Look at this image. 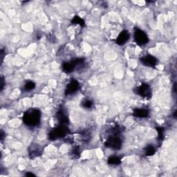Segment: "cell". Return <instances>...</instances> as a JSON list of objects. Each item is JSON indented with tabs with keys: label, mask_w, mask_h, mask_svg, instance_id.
Masks as SVG:
<instances>
[{
	"label": "cell",
	"mask_w": 177,
	"mask_h": 177,
	"mask_svg": "<svg viewBox=\"0 0 177 177\" xmlns=\"http://www.w3.org/2000/svg\"><path fill=\"white\" fill-rule=\"evenodd\" d=\"M1 140L2 141H3V140H4V138L6 137V135H5V133H4V132L3 130H1Z\"/></svg>",
	"instance_id": "obj_24"
},
{
	"label": "cell",
	"mask_w": 177,
	"mask_h": 177,
	"mask_svg": "<svg viewBox=\"0 0 177 177\" xmlns=\"http://www.w3.org/2000/svg\"><path fill=\"white\" fill-rule=\"evenodd\" d=\"M108 132L110 134V135H120L123 132V127L119 124H116L109 128Z\"/></svg>",
	"instance_id": "obj_14"
},
{
	"label": "cell",
	"mask_w": 177,
	"mask_h": 177,
	"mask_svg": "<svg viewBox=\"0 0 177 177\" xmlns=\"http://www.w3.org/2000/svg\"><path fill=\"white\" fill-rule=\"evenodd\" d=\"M75 68H76V67H75V64L73 60L70 62H65L62 64V70L67 74L73 72Z\"/></svg>",
	"instance_id": "obj_12"
},
{
	"label": "cell",
	"mask_w": 177,
	"mask_h": 177,
	"mask_svg": "<svg viewBox=\"0 0 177 177\" xmlns=\"http://www.w3.org/2000/svg\"><path fill=\"white\" fill-rule=\"evenodd\" d=\"M134 40L139 46L146 45L149 41L148 35L146 33L139 28H136L134 30Z\"/></svg>",
	"instance_id": "obj_5"
},
{
	"label": "cell",
	"mask_w": 177,
	"mask_h": 177,
	"mask_svg": "<svg viewBox=\"0 0 177 177\" xmlns=\"http://www.w3.org/2000/svg\"><path fill=\"white\" fill-rule=\"evenodd\" d=\"M94 102L88 98H84L83 99L81 102V106L85 108V109H91L94 107Z\"/></svg>",
	"instance_id": "obj_20"
},
{
	"label": "cell",
	"mask_w": 177,
	"mask_h": 177,
	"mask_svg": "<svg viewBox=\"0 0 177 177\" xmlns=\"http://www.w3.org/2000/svg\"><path fill=\"white\" fill-rule=\"evenodd\" d=\"M80 85L79 82L75 79H71L69 83L66 86L64 90V94L67 96H71V95L75 94L78 92V90L80 89Z\"/></svg>",
	"instance_id": "obj_6"
},
{
	"label": "cell",
	"mask_w": 177,
	"mask_h": 177,
	"mask_svg": "<svg viewBox=\"0 0 177 177\" xmlns=\"http://www.w3.org/2000/svg\"><path fill=\"white\" fill-rule=\"evenodd\" d=\"M28 152V156L31 159H35L36 157H38L42 154L43 149H42V147L38 144L33 143L29 146Z\"/></svg>",
	"instance_id": "obj_9"
},
{
	"label": "cell",
	"mask_w": 177,
	"mask_h": 177,
	"mask_svg": "<svg viewBox=\"0 0 177 177\" xmlns=\"http://www.w3.org/2000/svg\"><path fill=\"white\" fill-rule=\"evenodd\" d=\"M129 39H130L129 32L127 30H123L116 38V43L119 46H123L129 40Z\"/></svg>",
	"instance_id": "obj_10"
},
{
	"label": "cell",
	"mask_w": 177,
	"mask_h": 177,
	"mask_svg": "<svg viewBox=\"0 0 177 177\" xmlns=\"http://www.w3.org/2000/svg\"><path fill=\"white\" fill-rule=\"evenodd\" d=\"M41 111L36 108H30L24 113L22 117L23 123L29 127H36L41 123Z\"/></svg>",
	"instance_id": "obj_1"
},
{
	"label": "cell",
	"mask_w": 177,
	"mask_h": 177,
	"mask_svg": "<svg viewBox=\"0 0 177 177\" xmlns=\"http://www.w3.org/2000/svg\"><path fill=\"white\" fill-rule=\"evenodd\" d=\"M149 110L145 108H136L133 110L134 116L139 119H145L149 116Z\"/></svg>",
	"instance_id": "obj_11"
},
{
	"label": "cell",
	"mask_w": 177,
	"mask_h": 177,
	"mask_svg": "<svg viewBox=\"0 0 177 177\" xmlns=\"http://www.w3.org/2000/svg\"><path fill=\"white\" fill-rule=\"evenodd\" d=\"M122 162V159L121 157L118 156H110L107 160V163L109 165H119Z\"/></svg>",
	"instance_id": "obj_16"
},
{
	"label": "cell",
	"mask_w": 177,
	"mask_h": 177,
	"mask_svg": "<svg viewBox=\"0 0 177 177\" xmlns=\"http://www.w3.org/2000/svg\"><path fill=\"white\" fill-rule=\"evenodd\" d=\"M104 145L107 148L113 150H120L122 147L123 140L120 138V135H109Z\"/></svg>",
	"instance_id": "obj_3"
},
{
	"label": "cell",
	"mask_w": 177,
	"mask_h": 177,
	"mask_svg": "<svg viewBox=\"0 0 177 177\" xmlns=\"http://www.w3.org/2000/svg\"><path fill=\"white\" fill-rule=\"evenodd\" d=\"M156 129L157 132H158V139H157V140H158L159 142L161 143L164 140V138H165V129L163 127L159 126L156 127Z\"/></svg>",
	"instance_id": "obj_21"
},
{
	"label": "cell",
	"mask_w": 177,
	"mask_h": 177,
	"mask_svg": "<svg viewBox=\"0 0 177 177\" xmlns=\"http://www.w3.org/2000/svg\"><path fill=\"white\" fill-rule=\"evenodd\" d=\"M140 62L144 66L147 67H154L158 64L159 60L156 57L150 54H147L140 58Z\"/></svg>",
	"instance_id": "obj_8"
},
{
	"label": "cell",
	"mask_w": 177,
	"mask_h": 177,
	"mask_svg": "<svg viewBox=\"0 0 177 177\" xmlns=\"http://www.w3.org/2000/svg\"><path fill=\"white\" fill-rule=\"evenodd\" d=\"M134 92L143 98L149 100L152 96V90L151 86L147 83H143L140 86L134 88Z\"/></svg>",
	"instance_id": "obj_4"
},
{
	"label": "cell",
	"mask_w": 177,
	"mask_h": 177,
	"mask_svg": "<svg viewBox=\"0 0 177 177\" xmlns=\"http://www.w3.org/2000/svg\"><path fill=\"white\" fill-rule=\"evenodd\" d=\"M25 176H36L35 174H34L33 173H31L30 172H28L25 174Z\"/></svg>",
	"instance_id": "obj_25"
},
{
	"label": "cell",
	"mask_w": 177,
	"mask_h": 177,
	"mask_svg": "<svg viewBox=\"0 0 177 177\" xmlns=\"http://www.w3.org/2000/svg\"><path fill=\"white\" fill-rule=\"evenodd\" d=\"M70 133V130L67 125L59 124V125L55 128L52 129L48 133V139L50 140H58L59 139H64L68 134Z\"/></svg>",
	"instance_id": "obj_2"
},
{
	"label": "cell",
	"mask_w": 177,
	"mask_h": 177,
	"mask_svg": "<svg viewBox=\"0 0 177 177\" xmlns=\"http://www.w3.org/2000/svg\"><path fill=\"white\" fill-rule=\"evenodd\" d=\"M71 24H78L82 27H84L85 26L84 20L83 18H81L80 16H78V15L74 16V18L72 19V20H71Z\"/></svg>",
	"instance_id": "obj_19"
},
{
	"label": "cell",
	"mask_w": 177,
	"mask_h": 177,
	"mask_svg": "<svg viewBox=\"0 0 177 177\" xmlns=\"http://www.w3.org/2000/svg\"><path fill=\"white\" fill-rule=\"evenodd\" d=\"M49 37L48 38V40H49V42H51V43H54L53 41L55 42V41H56V38H55V36L54 35H52V34H49L48 35Z\"/></svg>",
	"instance_id": "obj_22"
},
{
	"label": "cell",
	"mask_w": 177,
	"mask_h": 177,
	"mask_svg": "<svg viewBox=\"0 0 177 177\" xmlns=\"http://www.w3.org/2000/svg\"><path fill=\"white\" fill-rule=\"evenodd\" d=\"M73 60L75 64V67H76L77 71L83 70L85 66H86V61H85V59L83 58H75L73 59Z\"/></svg>",
	"instance_id": "obj_13"
},
{
	"label": "cell",
	"mask_w": 177,
	"mask_h": 177,
	"mask_svg": "<svg viewBox=\"0 0 177 177\" xmlns=\"http://www.w3.org/2000/svg\"><path fill=\"white\" fill-rule=\"evenodd\" d=\"M1 91H2L3 89H4V85H5V83H6V82L4 80V77H2V81H1Z\"/></svg>",
	"instance_id": "obj_23"
},
{
	"label": "cell",
	"mask_w": 177,
	"mask_h": 177,
	"mask_svg": "<svg viewBox=\"0 0 177 177\" xmlns=\"http://www.w3.org/2000/svg\"><path fill=\"white\" fill-rule=\"evenodd\" d=\"M156 152V147L152 145H148L144 148V154L146 156H152Z\"/></svg>",
	"instance_id": "obj_17"
},
{
	"label": "cell",
	"mask_w": 177,
	"mask_h": 177,
	"mask_svg": "<svg viewBox=\"0 0 177 177\" xmlns=\"http://www.w3.org/2000/svg\"><path fill=\"white\" fill-rule=\"evenodd\" d=\"M36 87V84L35 82L32 80H27L24 83V86H23V91L26 92H29L32 90H33Z\"/></svg>",
	"instance_id": "obj_15"
},
{
	"label": "cell",
	"mask_w": 177,
	"mask_h": 177,
	"mask_svg": "<svg viewBox=\"0 0 177 177\" xmlns=\"http://www.w3.org/2000/svg\"><path fill=\"white\" fill-rule=\"evenodd\" d=\"M81 154V149L79 146H75L73 147L71 152V155L72 158L74 159H78L80 157Z\"/></svg>",
	"instance_id": "obj_18"
},
{
	"label": "cell",
	"mask_w": 177,
	"mask_h": 177,
	"mask_svg": "<svg viewBox=\"0 0 177 177\" xmlns=\"http://www.w3.org/2000/svg\"><path fill=\"white\" fill-rule=\"evenodd\" d=\"M55 118L59 122V124L67 126L69 124V118H68L67 111L64 107H60V109L57 111L56 114H55Z\"/></svg>",
	"instance_id": "obj_7"
},
{
	"label": "cell",
	"mask_w": 177,
	"mask_h": 177,
	"mask_svg": "<svg viewBox=\"0 0 177 177\" xmlns=\"http://www.w3.org/2000/svg\"><path fill=\"white\" fill-rule=\"evenodd\" d=\"M1 57H2V62H3V60H4V49H2V51H1Z\"/></svg>",
	"instance_id": "obj_26"
}]
</instances>
